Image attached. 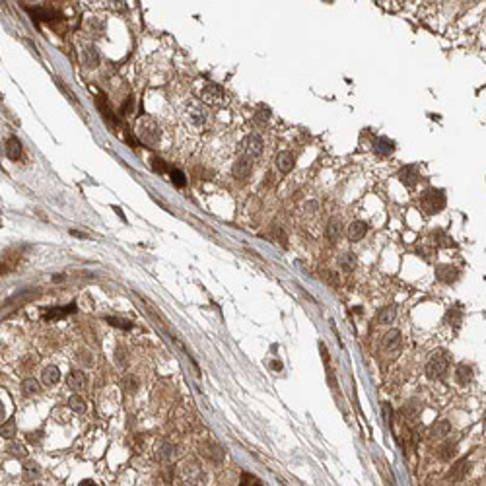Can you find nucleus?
Masks as SVG:
<instances>
[{
    "instance_id": "12",
    "label": "nucleus",
    "mask_w": 486,
    "mask_h": 486,
    "mask_svg": "<svg viewBox=\"0 0 486 486\" xmlns=\"http://www.w3.org/2000/svg\"><path fill=\"white\" fill-rule=\"evenodd\" d=\"M82 62H84L86 68H96L99 64V53H97V49L94 45L84 47V51H82Z\"/></svg>"
},
{
    "instance_id": "41",
    "label": "nucleus",
    "mask_w": 486,
    "mask_h": 486,
    "mask_svg": "<svg viewBox=\"0 0 486 486\" xmlns=\"http://www.w3.org/2000/svg\"><path fill=\"white\" fill-rule=\"evenodd\" d=\"M57 86H58V88H60V92H64V94H66V96H68V99H70V101H76V97H74V94H72V92H70V90H68V88H66V84H62V82H60V80H57Z\"/></svg>"
},
{
    "instance_id": "39",
    "label": "nucleus",
    "mask_w": 486,
    "mask_h": 486,
    "mask_svg": "<svg viewBox=\"0 0 486 486\" xmlns=\"http://www.w3.org/2000/svg\"><path fill=\"white\" fill-rule=\"evenodd\" d=\"M8 451H10V453H14V457H19V459H21V457L25 455V449H23V447H21L19 444H12Z\"/></svg>"
},
{
    "instance_id": "21",
    "label": "nucleus",
    "mask_w": 486,
    "mask_h": 486,
    "mask_svg": "<svg viewBox=\"0 0 486 486\" xmlns=\"http://www.w3.org/2000/svg\"><path fill=\"white\" fill-rule=\"evenodd\" d=\"M340 233H342V224H340V220L338 218H330L329 222H327V237H329V241H338V237H340Z\"/></svg>"
},
{
    "instance_id": "6",
    "label": "nucleus",
    "mask_w": 486,
    "mask_h": 486,
    "mask_svg": "<svg viewBox=\"0 0 486 486\" xmlns=\"http://www.w3.org/2000/svg\"><path fill=\"white\" fill-rule=\"evenodd\" d=\"M224 97H226L224 88L218 86V84H208V86H204L202 92H200L202 103H208V105H218V103L224 101Z\"/></svg>"
},
{
    "instance_id": "3",
    "label": "nucleus",
    "mask_w": 486,
    "mask_h": 486,
    "mask_svg": "<svg viewBox=\"0 0 486 486\" xmlns=\"http://www.w3.org/2000/svg\"><path fill=\"white\" fill-rule=\"evenodd\" d=\"M447 368H449V356L446 352H436L430 356V360L426 364V373L430 379H440L446 375Z\"/></svg>"
},
{
    "instance_id": "1",
    "label": "nucleus",
    "mask_w": 486,
    "mask_h": 486,
    "mask_svg": "<svg viewBox=\"0 0 486 486\" xmlns=\"http://www.w3.org/2000/svg\"><path fill=\"white\" fill-rule=\"evenodd\" d=\"M136 135L148 146H156L162 140V129L152 117H140L136 121Z\"/></svg>"
},
{
    "instance_id": "17",
    "label": "nucleus",
    "mask_w": 486,
    "mask_h": 486,
    "mask_svg": "<svg viewBox=\"0 0 486 486\" xmlns=\"http://www.w3.org/2000/svg\"><path fill=\"white\" fill-rule=\"evenodd\" d=\"M366 233H368V226H366V222L356 220V222H352V224H350V228H348V239H350V241H360V239H364V237H366Z\"/></svg>"
},
{
    "instance_id": "2",
    "label": "nucleus",
    "mask_w": 486,
    "mask_h": 486,
    "mask_svg": "<svg viewBox=\"0 0 486 486\" xmlns=\"http://www.w3.org/2000/svg\"><path fill=\"white\" fill-rule=\"evenodd\" d=\"M420 208L426 214H438L446 208V194L440 189H428L420 198Z\"/></svg>"
},
{
    "instance_id": "8",
    "label": "nucleus",
    "mask_w": 486,
    "mask_h": 486,
    "mask_svg": "<svg viewBox=\"0 0 486 486\" xmlns=\"http://www.w3.org/2000/svg\"><path fill=\"white\" fill-rule=\"evenodd\" d=\"M200 453L204 455V459L212 461L214 465H220V463L224 461V451H222L216 444H212V442L202 444V446H200Z\"/></svg>"
},
{
    "instance_id": "45",
    "label": "nucleus",
    "mask_w": 486,
    "mask_h": 486,
    "mask_svg": "<svg viewBox=\"0 0 486 486\" xmlns=\"http://www.w3.org/2000/svg\"><path fill=\"white\" fill-rule=\"evenodd\" d=\"M117 364L119 366H127V352L123 354V348L117 350Z\"/></svg>"
},
{
    "instance_id": "14",
    "label": "nucleus",
    "mask_w": 486,
    "mask_h": 486,
    "mask_svg": "<svg viewBox=\"0 0 486 486\" xmlns=\"http://www.w3.org/2000/svg\"><path fill=\"white\" fill-rule=\"evenodd\" d=\"M436 276H438V280H442V282H446V284H451L453 280H457L459 272H457V269H455V267L442 265V267H438V269H436Z\"/></svg>"
},
{
    "instance_id": "20",
    "label": "nucleus",
    "mask_w": 486,
    "mask_h": 486,
    "mask_svg": "<svg viewBox=\"0 0 486 486\" xmlns=\"http://www.w3.org/2000/svg\"><path fill=\"white\" fill-rule=\"evenodd\" d=\"M455 379H457V383H461V385L471 383V381H473V368L467 366V364H459V366L455 368Z\"/></svg>"
},
{
    "instance_id": "18",
    "label": "nucleus",
    "mask_w": 486,
    "mask_h": 486,
    "mask_svg": "<svg viewBox=\"0 0 486 486\" xmlns=\"http://www.w3.org/2000/svg\"><path fill=\"white\" fill-rule=\"evenodd\" d=\"M66 383H68L70 389L82 391V389L86 387V375H84L80 369H72V371L68 373V377H66Z\"/></svg>"
},
{
    "instance_id": "13",
    "label": "nucleus",
    "mask_w": 486,
    "mask_h": 486,
    "mask_svg": "<svg viewBox=\"0 0 486 486\" xmlns=\"http://www.w3.org/2000/svg\"><path fill=\"white\" fill-rule=\"evenodd\" d=\"M251 160L249 158H239V160H235L233 162V167H232V173H233V177H237V179H245L249 173H251Z\"/></svg>"
},
{
    "instance_id": "42",
    "label": "nucleus",
    "mask_w": 486,
    "mask_h": 486,
    "mask_svg": "<svg viewBox=\"0 0 486 486\" xmlns=\"http://www.w3.org/2000/svg\"><path fill=\"white\" fill-rule=\"evenodd\" d=\"M317 206H319L317 200H308V202H306V212H308V214H315V212H317Z\"/></svg>"
},
{
    "instance_id": "26",
    "label": "nucleus",
    "mask_w": 486,
    "mask_h": 486,
    "mask_svg": "<svg viewBox=\"0 0 486 486\" xmlns=\"http://www.w3.org/2000/svg\"><path fill=\"white\" fill-rule=\"evenodd\" d=\"M6 154H8V158L14 160V162L21 158V144H19L18 138H10V140H8V144H6Z\"/></svg>"
},
{
    "instance_id": "29",
    "label": "nucleus",
    "mask_w": 486,
    "mask_h": 486,
    "mask_svg": "<svg viewBox=\"0 0 486 486\" xmlns=\"http://www.w3.org/2000/svg\"><path fill=\"white\" fill-rule=\"evenodd\" d=\"M449 430H451V426H449V422L447 420H442V422H438L434 428H432V438H436V440H442V438H446L447 434H449Z\"/></svg>"
},
{
    "instance_id": "24",
    "label": "nucleus",
    "mask_w": 486,
    "mask_h": 486,
    "mask_svg": "<svg viewBox=\"0 0 486 486\" xmlns=\"http://www.w3.org/2000/svg\"><path fill=\"white\" fill-rule=\"evenodd\" d=\"M74 310H76L74 304H70V306H66V308H51V310L45 311V319H60V317L72 313Z\"/></svg>"
},
{
    "instance_id": "37",
    "label": "nucleus",
    "mask_w": 486,
    "mask_h": 486,
    "mask_svg": "<svg viewBox=\"0 0 486 486\" xmlns=\"http://www.w3.org/2000/svg\"><path fill=\"white\" fill-rule=\"evenodd\" d=\"M41 473H39V467L35 463H25V477L27 479H37Z\"/></svg>"
},
{
    "instance_id": "4",
    "label": "nucleus",
    "mask_w": 486,
    "mask_h": 486,
    "mask_svg": "<svg viewBox=\"0 0 486 486\" xmlns=\"http://www.w3.org/2000/svg\"><path fill=\"white\" fill-rule=\"evenodd\" d=\"M181 477L187 485L191 486H202L206 483V477H204V471L202 467L196 463V461H187L183 467H181Z\"/></svg>"
},
{
    "instance_id": "25",
    "label": "nucleus",
    "mask_w": 486,
    "mask_h": 486,
    "mask_svg": "<svg viewBox=\"0 0 486 486\" xmlns=\"http://www.w3.org/2000/svg\"><path fill=\"white\" fill-rule=\"evenodd\" d=\"M373 148H375V152H377L379 156H389V154L395 150V144H393V140H389V138H377L375 144H373Z\"/></svg>"
},
{
    "instance_id": "40",
    "label": "nucleus",
    "mask_w": 486,
    "mask_h": 486,
    "mask_svg": "<svg viewBox=\"0 0 486 486\" xmlns=\"http://www.w3.org/2000/svg\"><path fill=\"white\" fill-rule=\"evenodd\" d=\"M152 167H154L156 171H160V173H165V171H167V165H165L160 158H156V156L152 158Z\"/></svg>"
},
{
    "instance_id": "31",
    "label": "nucleus",
    "mask_w": 486,
    "mask_h": 486,
    "mask_svg": "<svg viewBox=\"0 0 486 486\" xmlns=\"http://www.w3.org/2000/svg\"><path fill=\"white\" fill-rule=\"evenodd\" d=\"M432 239H434V243H436V245H440V247H449V245H451V239H449V237H447V233H446V232H442V230L434 232V233H432Z\"/></svg>"
},
{
    "instance_id": "32",
    "label": "nucleus",
    "mask_w": 486,
    "mask_h": 486,
    "mask_svg": "<svg viewBox=\"0 0 486 486\" xmlns=\"http://www.w3.org/2000/svg\"><path fill=\"white\" fill-rule=\"evenodd\" d=\"M86 27H88V31H90V33H94V35H101V33H103V23H101L97 18L88 19Z\"/></svg>"
},
{
    "instance_id": "33",
    "label": "nucleus",
    "mask_w": 486,
    "mask_h": 486,
    "mask_svg": "<svg viewBox=\"0 0 486 486\" xmlns=\"http://www.w3.org/2000/svg\"><path fill=\"white\" fill-rule=\"evenodd\" d=\"M0 436H2V438H6V440L14 438V436H16V422H14V420L6 422V424L0 428Z\"/></svg>"
},
{
    "instance_id": "16",
    "label": "nucleus",
    "mask_w": 486,
    "mask_h": 486,
    "mask_svg": "<svg viewBox=\"0 0 486 486\" xmlns=\"http://www.w3.org/2000/svg\"><path fill=\"white\" fill-rule=\"evenodd\" d=\"M294 154L292 152H278L276 154V167L282 173H290L294 169Z\"/></svg>"
},
{
    "instance_id": "43",
    "label": "nucleus",
    "mask_w": 486,
    "mask_h": 486,
    "mask_svg": "<svg viewBox=\"0 0 486 486\" xmlns=\"http://www.w3.org/2000/svg\"><path fill=\"white\" fill-rule=\"evenodd\" d=\"M381 407H383V416H385V422H387V424H391V405H389V403H383Z\"/></svg>"
},
{
    "instance_id": "28",
    "label": "nucleus",
    "mask_w": 486,
    "mask_h": 486,
    "mask_svg": "<svg viewBox=\"0 0 486 486\" xmlns=\"http://www.w3.org/2000/svg\"><path fill=\"white\" fill-rule=\"evenodd\" d=\"M21 393L23 395H37L39 393V381L35 377H25L21 383Z\"/></svg>"
},
{
    "instance_id": "11",
    "label": "nucleus",
    "mask_w": 486,
    "mask_h": 486,
    "mask_svg": "<svg viewBox=\"0 0 486 486\" xmlns=\"http://www.w3.org/2000/svg\"><path fill=\"white\" fill-rule=\"evenodd\" d=\"M177 446L169 444V442H160L158 447H156V459L160 461H173L177 457Z\"/></svg>"
},
{
    "instance_id": "10",
    "label": "nucleus",
    "mask_w": 486,
    "mask_h": 486,
    "mask_svg": "<svg viewBox=\"0 0 486 486\" xmlns=\"http://www.w3.org/2000/svg\"><path fill=\"white\" fill-rule=\"evenodd\" d=\"M418 179H420V173H418V169H416L414 165H405V167L399 171V181H401L405 187H408V189L416 187Z\"/></svg>"
},
{
    "instance_id": "23",
    "label": "nucleus",
    "mask_w": 486,
    "mask_h": 486,
    "mask_svg": "<svg viewBox=\"0 0 486 486\" xmlns=\"http://www.w3.org/2000/svg\"><path fill=\"white\" fill-rule=\"evenodd\" d=\"M31 14L35 16V19H37V21H55V19H58V18H60L55 10H47V8H33V10H31Z\"/></svg>"
},
{
    "instance_id": "34",
    "label": "nucleus",
    "mask_w": 486,
    "mask_h": 486,
    "mask_svg": "<svg viewBox=\"0 0 486 486\" xmlns=\"http://www.w3.org/2000/svg\"><path fill=\"white\" fill-rule=\"evenodd\" d=\"M107 323L113 325V327H119V329H133V321L123 319V317H115V315L107 317Z\"/></svg>"
},
{
    "instance_id": "36",
    "label": "nucleus",
    "mask_w": 486,
    "mask_h": 486,
    "mask_svg": "<svg viewBox=\"0 0 486 486\" xmlns=\"http://www.w3.org/2000/svg\"><path fill=\"white\" fill-rule=\"evenodd\" d=\"M169 175H171V181L175 183V187H183V185L187 183L185 175H183L179 169H171V171H169Z\"/></svg>"
},
{
    "instance_id": "46",
    "label": "nucleus",
    "mask_w": 486,
    "mask_h": 486,
    "mask_svg": "<svg viewBox=\"0 0 486 486\" xmlns=\"http://www.w3.org/2000/svg\"><path fill=\"white\" fill-rule=\"evenodd\" d=\"M80 486H97V485H96L94 481H82V483H80Z\"/></svg>"
},
{
    "instance_id": "7",
    "label": "nucleus",
    "mask_w": 486,
    "mask_h": 486,
    "mask_svg": "<svg viewBox=\"0 0 486 486\" xmlns=\"http://www.w3.org/2000/svg\"><path fill=\"white\" fill-rule=\"evenodd\" d=\"M243 150H245V158H259L263 152V138L259 135H249L243 140Z\"/></svg>"
},
{
    "instance_id": "9",
    "label": "nucleus",
    "mask_w": 486,
    "mask_h": 486,
    "mask_svg": "<svg viewBox=\"0 0 486 486\" xmlns=\"http://www.w3.org/2000/svg\"><path fill=\"white\" fill-rule=\"evenodd\" d=\"M187 113H189V119H191V123L194 127H202L206 123V119H208V111H206V107L202 103H191Z\"/></svg>"
},
{
    "instance_id": "19",
    "label": "nucleus",
    "mask_w": 486,
    "mask_h": 486,
    "mask_svg": "<svg viewBox=\"0 0 486 486\" xmlns=\"http://www.w3.org/2000/svg\"><path fill=\"white\" fill-rule=\"evenodd\" d=\"M41 379H43V383H45L47 387H51V385L58 383V379H60V371H58V368H57V366H47V368L41 371Z\"/></svg>"
},
{
    "instance_id": "22",
    "label": "nucleus",
    "mask_w": 486,
    "mask_h": 486,
    "mask_svg": "<svg viewBox=\"0 0 486 486\" xmlns=\"http://www.w3.org/2000/svg\"><path fill=\"white\" fill-rule=\"evenodd\" d=\"M356 265H358V259H356V255L352 251H346V253H342L338 257V267L342 271H346V272H352L356 269Z\"/></svg>"
},
{
    "instance_id": "38",
    "label": "nucleus",
    "mask_w": 486,
    "mask_h": 486,
    "mask_svg": "<svg viewBox=\"0 0 486 486\" xmlns=\"http://www.w3.org/2000/svg\"><path fill=\"white\" fill-rule=\"evenodd\" d=\"M269 117H271V113H269V109H267V107H263V105H261V107H259V111L255 113V119H257V123H261V125H263V123H267V121H269Z\"/></svg>"
},
{
    "instance_id": "27",
    "label": "nucleus",
    "mask_w": 486,
    "mask_h": 486,
    "mask_svg": "<svg viewBox=\"0 0 486 486\" xmlns=\"http://www.w3.org/2000/svg\"><path fill=\"white\" fill-rule=\"evenodd\" d=\"M395 317H397V308H395V306H387V308H383V310L377 313V321L381 325L393 323Z\"/></svg>"
},
{
    "instance_id": "5",
    "label": "nucleus",
    "mask_w": 486,
    "mask_h": 486,
    "mask_svg": "<svg viewBox=\"0 0 486 486\" xmlns=\"http://www.w3.org/2000/svg\"><path fill=\"white\" fill-rule=\"evenodd\" d=\"M381 346L383 350L389 354V358H397L401 354V346H403V338H401V330L399 329H391L383 334L381 338Z\"/></svg>"
},
{
    "instance_id": "35",
    "label": "nucleus",
    "mask_w": 486,
    "mask_h": 486,
    "mask_svg": "<svg viewBox=\"0 0 486 486\" xmlns=\"http://www.w3.org/2000/svg\"><path fill=\"white\" fill-rule=\"evenodd\" d=\"M455 455V444H451V442H447L442 449H440V457L444 459V461H447V459H451Z\"/></svg>"
},
{
    "instance_id": "44",
    "label": "nucleus",
    "mask_w": 486,
    "mask_h": 486,
    "mask_svg": "<svg viewBox=\"0 0 486 486\" xmlns=\"http://www.w3.org/2000/svg\"><path fill=\"white\" fill-rule=\"evenodd\" d=\"M133 105H135V97H129V99H127V105H123V115H131Z\"/></svg>"
},
{
    "instance_id": "30",
    "label": "nucleus",
    "mask_w": 486,
    "mask_h": 486,
    "mask_svg": "<svg viewBox=\"0 0 486 486\" xmlns=\"http://www.w3.org/2000/svg\"><path fill=\"white\" fill-rule=\"evenodd\" d=\"M68 407H70L74 412H78V414L86 412V403H84V399H82L80 395H72V397L68 399Z\"/></svg>"
},
{
    "instance_id": "47",
    "label": "nucleus",
    "mask_w": 486,
    "mask_h": 486,
    "mask_svg": "<svg viewBox=\"0 0 486 486\" xmlns=\"http://www.w3.org/2000/svg\"><path fill=\"white\" fill-rule=\"evenodd\" d=\"M70 233H72V235H76V237H80V239H86V235H84V233H78L76 230H72Z\"/></svg>"
},
{
    "instance_id": "15",
    "label": "nucleus",
    "mask_w": 486,
    "mask_h": 486,
    "mask_svg": "<svg viewBox=\"0 0 486 486\" xmlns=\"http://www.w3.org/2000/svg\"><path fill=\"white\" fill-rule=\"evenodd\" d=\"M469 461L467 459H459L453 467H451V471H449V475H447V479L449 481H463L465 477H467V471H469Z\"/></svg>"
}]
</instances>
